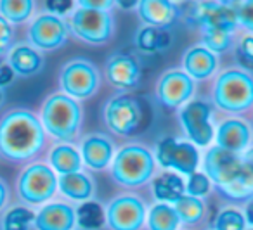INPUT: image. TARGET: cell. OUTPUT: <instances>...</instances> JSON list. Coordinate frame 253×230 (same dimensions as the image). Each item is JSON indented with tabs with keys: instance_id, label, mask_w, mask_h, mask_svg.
Returning a JSON list of instances; mask_svg holds the SVG:
<instances>
[{
	"instance_id": "cell-1",
	"label": "cell",
	"mask_w": 253,
	"mask_h": 230,
	"mask_svg": "<svg viewBox=\"0 0 253 230\" xmlns=\"http://www.w3.org/2000/svg\"><path fill=\"white\" fill-rule=\"evenodd\" d=\"M205 175L222 195L232 201H245L253 195V177L243 157L222 147H213L205 156Z\"/></svg>"
},
{
	"instance_id": "cell-2",
	"label": "cell",
	"mask_w": 253,
	"mask_h": 230,
	"mask_svg": "<svg viewBox=\"0 0 253 230\" xmlns=\"http://www.w3.org/2000/svg\"><path fill=\"white\" fill-rule=\"evenodd\" d=\"M43 146V125L33 113L12 111L0 121V153L11 161L33 157Z\"/></svg>"
},
{
	"instance_id": "cell-3",
	"label": "cell",
	"mask_w": 253,
	"mask_h": 230,
	"mask_svg": "<svg viewBox=\"0 0 253 230\" xmlns=\"http://www.w3.org/2000/svg\"><path fill=\"white\" fill-rule=\"evenodd\" d=\"M82 121V109L75 99L66 94H54L42 108L43 128L59 140H71Z\"/></svg>"
},
{
	"instance_id": "cell-4",
	"label": "cell",
	"mask_w": 253,
	"mask_h": 230,
	"mask_svg": "<svg viewBox=\"0 0 253 230\" xmlns=\"http://www.w3.org/2000/svg\"><path fill=\"white\" fill-rule=\"evenodd\" d=\"M155 157L146 147L132 144L118 151L113 159V178L125 187H139L153 177Z\"/></svg>"
},
{
	"instance_id": "cell-5",
	"label": "cell",
	"mask_w": 253,
	"mask_h": 230,
	"mask_svg": "<svg viewBox=\"0 0 253 230\" xmlns=\"http://www.w3.org/2000/svg\"><path fill=\"white\" fill-rule=\"evenodd\" d=\"M213 101L220 109L239 113L253 104V78L241 70H229L218 77Z\"/></svg>"
},
{
	"instance_id": "cell-6",
	"label": "cell",
	"mask_w": 253,
	"mask_h": 230,
	"mask_svg": "<svg viewBox=\"0 0 253 230\" xmlns=\"http://www.w3.org/2000/svg\"><path fill=\"white\" fill-rule=\"evenodd\" d=\"M106 125L118 135H134L142 123V106L132 95H118L106 104Z\"/></svg>"
},
{
	"instance_id": "cell-7",
	"label": "cell",
	"mask_w": 253,
	"mask_h": 230,
	"mask_svg": "<svg viewBox=\"0 0 253 230\" xmlns=\"http://www.w3.org/2000/svg\"><path fill=\"white\" fill-rule=\"evenodd\" d=\"M57 189V177L47 164L35 163L21 173L18 182V191L23 201L40 204L49 201Z\"/></svg>"
},
{
	"instance_id": "cell-8",
	"label": "cell",
	"mask_w": 253,
	"mask_h": 230,
	"mask_svg": "<svg viewBox=\"0 0 253 230\" xmlns=\"http://www.w3.org/2000/svg\"><path fill=\"white\" fill-rule=\"evenodd\" d=\"M156 161L163 168H173L182 175H193L200 164V154L194 144L167 137L156 146Z\"/></svg>"
},
{
	"instance_id": "cell-9",
	"label": "cell",
	"mask_w": 253,
	"mask_h": 230,
	"mask_svg": "<svg viewBox=\"0 0 253 230\" xmlns=\"http://www.w3.org/2000/svg\"><path fill=\"white\" fill-rule=\"evenodd\" d=\"M99 73L88 61L77 59L68 63L61 71V88L71 99H87L97 90Z\"/></svg>"
},
{
	"instance_id": "cell-10",
	"label": "cell",
	"mask_w": 253,
	"mask_h": 230,
	"mask_svg": "<svg viewBox=\"0 0 253 230\" xmlns=\"http://www.w3.org/2000/svg\"><path fill=\"white\" fill-rule=\"evenodd\" d=\"M71 30L88 43H104L111 38L113 18L108 11L77 9L71 18Z\"/></svg>"
},
{
	"instance_id": "cell-11",
	"label": "cell",
	"mask_w": 253,
	"mask_h": 230,
	"mask_svg": "<svg viewBox=\"0 0 253 230\" xmlns=\"http://www.w3.org/2000/svg\"><path fill=\"white\" fill-rule=\"evenodd\" d=\"M210 116V104H207L205 101H191L180 111V123L194 146L205 147L213 139Z\"/></svg>"
},
{
	"instance_id": "cell-12",
	"label": "cell",
	"mask_w": 253,
	"mask_h": 230,
	"mask_svg": "<svg viewBox=\"0 0 253 230\" xmlns=\"http://www.w3.org/2000/svg\"><path fill=\"white\" fill-rule=\"evenodd\" d=\"M106 220L113 230H141L146 220L144 202L135 195L116 197L109 204Z\"/></svg>"
},
{
	"instance_id": "cell-13",
	"label": "cell",
	"mask_w": 253,
	"mask_h": 230,
	"mask_svg": "<svg viewBox=\"0 0 253 230\" xmlns=\"http://www.w3.org/2000/svg\"><path fill=\"white\" fill-rule=\"evenodd\" d=\"M191 21L196 23L203 32L208 30H224L234 32L238 26L236 4H218V2H201L193 9Z\"/></svg>"
},
{
	"instance_id": "cell-14",
	"label": "cell",
	"mask_w": 253,
	"mask_h": 230,
	"mask_svg": "<svg viewBox=\"0 0 253 230\" xmlns=\"http://www.w3.org/2000/svg\"><path fill=\"white\" fill-rule=\"evenodd\" d=\"M68 38V26L61 18L52 14H42L30 26V40L37 49L54 50Z\"/></svg>"
},
{
	"instance_id": "cell-15",
	"label": "cell",
	"mask_w": 253,
	"mask_h": 230,
	"mask_svg": "<svg viewBox=\"0 0 253 230\" xmlns=\"http://www.w3.org/2000/svg\"><path fill=\"white\" fill-rule=\"evenodd\" d=\"M194 92V81L186 71H169L158 83V99L165 108L186 104Z\"/></svg>"
},
{
	"instance_id": "cell-16",
	"label": "cell",
	"mask_w": 253,
	"mask_h": 230,
	"mask_svg": "<svg viewBox=\"0 0 253 230\" xmlns=\"http://www.w3.org/2000/svg\"><path fill=\"white\" fill-rule=\"evenodd\" d=\"M108 80L118 88H134L141 81V66L128 54H115L106 61Z\"/></svg>"
},
{
	"instance_id": "cell-17",
	"label": "cell",
	"mask_w": 253,
	"mask_h": 230,
	"mask_svg": "<svg viewBox=\"0 0 253 230\" xmlns=\"http://www.w3.org/2000/svg\"><path fill=\"white\" fill-rule=\"evenodd\" d=\"M77 213L71 206L63 202H52L40 209L35 215L37 230H73Z\"/></svg>"
},
{
	"instance_id": "cell-18",
	"label": "cell",
	"mask_w": 253,
	"mask_h": 230,
	"mask_svg": "<svg viewBox=\"0 0 253 230\" xmlns=\"http://www.w3.org/2000/svg\"><path fill=\"white\" fill-rule=\"evenodd\" d=\"M139 14L142 21L148 23V26L163 30L177 21L180 11L169 0H144L139 4Z\"/></svg>"
},
{
	"instance_id": "cell-19",
	"label": "cell",
	"mask_w": 253,
	"mask_h": 230,
	"mask_svg": "<svg viewBox=\"0 0 253 230\" xmlns=\"http://www.w3.org/2000/svg\"><path fill=\"white\" fill-rule=\"evenodd\" d=\"M250 126L241 119H227L218 126L217 147L239 154L250 144Z\"/></svg>"
},
{
	"instance_id": "cell-20",
	"label": "cell",
	"mask_w": 253,
	"mask_h": 230,
	"mask_svg": "<svg viewBox=\"0 0 253 230\" xmlns=\"http://www.w3.org/2000/svg\"><path fill=\"white\" fill-rule=\"evenodd\" d=\"M113 157V144L102 135H90L82 144V161L92 170H102Z\"/></svg>"
},
{
	"instance_id": "cell-21",
	"label": "cell",
	"mask_w": 253,
	"mask_h": 230,
	"mask_svg": "<svg viewBox=\"0 0 253 230\" xmlns=\"http://www.w3.org/2000/svg\"><path fill=\"white\" fill-rule=\"evenodd\" d=\"M184 70L196 80L210 78L217 70V57L205 47H191L184 56Z\"/></svg>"
},
{
	"instance_id": "cell-22",
	"label": "cell",
	"mask_w": 253,
	"mask_h": 230,
	"mask_svg": "<svg viewBox=\"0 0 253 230\" xmlns=\"http://www.w3.org/2000/svg\"><path fill=\"white\" fill-rule=\"evenodd\" d=\"M9 66L19 77H32L43 68V59L33 47L18 45L9 54Z\"/></svg>"
},
{
	"instance_id": "cell-23",
	"label": "cell",
	"mask_w": 253,
	"mask_h": 230,
	"mask_svg": "<svg viewBox=\"0 0 253 230\" xmlns=\"http://www.w3.org/2000/svg\"><path fill=\"white\" fill-rule=\"evenodd\" d=\"M153 194L162 202H177L182 195H186V182L180 175L167 171L155 178Z\"/></svg>"
},
{
	"instance_id": "cell-24",
	"label": "cell",
	"mask_w": 253,
	"mask_h": 230,
	"mask_svg": "<svg viewBox=\"0 0 253 230\" xmlns=\"http://www.w3.org/2000/svg\"><path fill=\"white\" fill-rule=\"evenodd\" d=\"M57 187L66 197L75 199V201H88L94 192V184L84 173H70L61 175L57 180Z\"/></svg>"
},
{
	"instance_id": "cell-25",
	"label": "cell",
	"mask_w": 253,
	"mask_h": 230,
	"mask_svg": "<svg viewBox=\"0 0 253 230\" xmlns=\"http://www.w3.org/2000/svg\"><path fill=\"white\" fill-rule=\"evenodd\" d=\"M50 164L61 175L78 173L82 168V156L71 146H57L50 153Z\"/></svg>"
},
{
	"instance_id": "cell-26",
	"label": "cell",
	"mask_w": 253,
	"mask_h": 230,
	"mask_svg": "<svg viewBox=\"0 0 253 230\" xmlns=\"http://www.w3.org/2000/svg\"><path fill=\"white\" fill-rule=\"evenodd\" d=\"M135 43L144 52H160V50H165L172 43V35L167 33L165 30L146 26V28L137 32Z\"/></svg>"
},
{
	"instance_id": "cell-27",
	"label": "cell",
	"mask_w": 253,
	"mask_h": 230,
	"mask_svg": "<svg viewBox=\"0 0 253 230\" xmlns=\"http://www.w3.org/2000/svg\"><path fill=\"white\" fill-rule=\"evenodd\" d=\"M180 220L175 213V208L160 202L149 211L148 215V225L151 230H177Z\"/></svg>"
},
{
	"instance_id": "cell-28",
	"label": "cell",
	"mask_w": 253,
	"mask_h": 230,
	"mask_svg": "<svg viewBox=\"0 0 253 230\" xmlns=\"http://www.w3.org/2000/svg\"><path fill=\"white\" fill-rule=\"evenodd\" d=\"M106 213L95 201H85L77 209V223L85 230H97L104 225Z\"/></svg>"
},
{
	"instance_id": "cell-29",
	"label": "cell",
	"mask_w": 253,
	"mask_h": 230,
	"mask_svg": "<svg viewBox=\"0 0 253 230\" xmlns=\"http://www.w3.org/2000/svg\"><path fill=\"white\" fill-rule=\"evenodd\" d=\"M175 213L179 216L180 222L184 223H196L201 220L205 213V206L201 202V199L198 197H193V195L186 194L175 202Z\"/></svg>"
},
{
	"instance_id": "cell-30",
	"label": "cell",
	"mask_w": 253,
	"mask_h": 230,
	"mask_svg": "<svg viewBox=\"0 0 253 230\" xmlns=\"http://www.w3.org/2000/svg\"><path fill=\"white\" fill-rule=\"evenodd\" d=\"M33 11L32 0H2L0 2V16H4L9 23H23L30 18Z\"/></svg>"
},
{
	"instance_id": "cell-31",
	"label": "cell",
	"mask_w": 253,
	"mask_h": 230,
	"mask_svg": "<svg viewBox=\"0 0 253 230\" xmlns=\"http://www.w3.org/2000/svg\"><path fill=\"white\" fill-rule=\"evenodd\" d=\"M35 222V213L30 211L28 208H12L5 213L2 230H28V225Z\"/></svg>"
},
{
	"instance_id": "cell-32",
	"label": "cell",
	"mask_w": 253,
	"mask_h": 230,
	"mask_svg": "<svg viewBox=\"0 0 253 230\" xmlns=\"http://www.w3.org/2000/svg\"><path fill=\"white\" fill-rule=\"evenodd\" d=\"M232 42V33L224 32V30H208L203 32V43L205 49L210 52H224L231 47Z\"/></svg>"
},
{
	"instance_id": "cell-33",
	"label": "cell",
	"mask_w": 253,
	"mask_h": 230,
	"mask_svg": "<svg viewBox=\"0 0 253 230\" xmlns=\"http://www.w3.org/2000/svg\"><path fill=\"white\" fill-rule=\"evenodd\" d=\"M246 218L238 209H224L215 220V230H245Z\"/></svg>"
},
{
	"instance_id": "cell-34",
	"label": "cell",
	"mask_w": 253,
	"mask_h": 230,
	"mask_svg": "<svg viewBox=\"0 0 253 230\" xmlns=\"http://www.w3.org/2000/svg\"><path fill=\"white\" fill-rule=\"evenodd\" d=\"M211 182L210 178L205 173H200V171H194L193 175H189V180L186 184V192L193 197H203L210 192Z\"/></svg>"
},
{
	"instance_id": "cell-35",
	"label": "cell",
	"mask_w": 253,
	"mask_h": 230,
	"mask_svg": "<svg viewBox=\"0 0 253 230\" xmlns=\"http://www.w3.org/2000/svg\"><path fill=\"white\" fill-rule=\"evenodd\" d=\"M236 14H238V25L253 33V0L236 4Z\"/></svg>"
},
{
	"instance_id": "cell-36",
	"label": "cell",
	"mask_w": 253,
	"mask_h": 230,
	"mask_svg": "<svg viewBox=\"0 0 253 230\" xmlns=\"http://www.w3.org/2000/svg\"><path fill=\"white\" fill-rule=\"evenodd\" d=\"M238 56L245 64L253 66V37H245L238 47Z\"/></svg>"
},
{
	"instance_id": "cell-37",
	"label": "cell",
	"mask_w": 253,
	"mask_h": 230,
	"mask_svg": "<svg viewBox=\"0 0 253 230\" xmlns=\"http://www.w3.org/2000/svg\"><path fill=\"white\" fill-rule=\"evenodd\" d=\"M45 7L50 11V14L59 18V16L66 14V12L73 7V2H71V0H47Z\"/></svg>"
},
{
	"instance_id": "cell-38",
	"label": "cell",
	"mask_w": 253,
	"mask_h": 230,
	"mask_svg": "<svg viewBox=\"0 0 253 230\" xmlns=\"http://www.w3.org/2000/svg\"><path fill=\"white\" fill-rule=\"evenodd\" d=\"M82 9H92V11H106L108 7H111L113 2L109 0H82L78 2Z\"/></svg>"
},
{
	"instance_id": "cell-39",
	"label": "cell",
	"mask_w": 253,
	"mask_h": 230,
	"mask_svg": "<svg viewBox=\"0 0 253 230\" xmlns=\"http://www.w3.org/2000/svg\"><path fill=\"white\" fill-rule=\"evenodd\" d=\"M12 38V26L4 16H0V43L2 45H9Z\"/></svg>"
},
{
	"instance_id": "cell-40",
	"label": "cell",
	"mask_w": 253,
	"mask_h": 230,
	"mask_svg": "<svg viewBox=\"0 0 253 230\" xmlns=\"http://www.w3.org/2000/svg\"><path fill=\"white\" fill-rule=\"evenodd\" d=\"M16 73L12 71V68L9 64H2L0 66V87H7L9 83H12Z\"/></svg>"
},
{
	"instance_id": "cell-41",
	"label": "cell",
	"mask_w": 253,
	"mask_h": 230,
	"mask_svg": "<svg viewBox=\"0 0 253 230\" xmlns=\"http://www.w3.org/2000/svg\"><path fill=\"white\" fill-rule=\"evenodd\" d=\"M243 163H245V166L248 168V171L252 173V177H253V149H250L248 153L243 156Z\"/></svg>"
},
{
	"instance_id": "cell-42",
	"label": "cell",
	"mask_w": 253,
	"mask_h": 230,
	"mask_svg": "<svg viewBox=\"0 0 253 230\" xmlns=\"http://www.w3.org/2000/svg\"><path fill=\"white\" fill-rule=\"evenodd\" d=\"M7 195H9L7 185H5L4 182L0 180V209H2V206H4L5 201H7Z\"/></svg>"
},
{
	"instance_id": "cell-43",
	"label": "cell",
	"mask_w": 253,
	"mask_h": 230,
	"mask_svg": "<svg viewBox=\"0 0 253 230\" xmlns=\"http://www.w3.org/2000/svg\"><path fill=\"white\" fill-rule=\"evenodd\" d=\"M245 216H246V222L250 223V225L253 227V197L248 201V204H246V211H245Z\"/></svg>"
},
{
	"instance_id": "cell-44",
	"label": "cell",
	"mask_w": 253,
	"mask_h": 230,
	"mask_svg": "<svg viewBox=\"0 0 253 230\" xmlns=\"http://www.w3.org/2000/svg\"><path fill=\"white\" fill-rule=\"evenodd\" d=\"M5 50H7V45H2V43H0V66L4 64V59H5Z\"/></svg>"
},
{
	"instance_id": "cell-45",
	"label": "cell",
	"mask_w": 253,
	"mask_h": 230,
	"mask_svg": "<svg viewBox=\"0 0 253 230\" xmlns=\"http://www.w3.org/2000/svg\"><path fill=\"white\" fill-rule=\"evenodd\" d=\"M118 4L120 5H122V7H134V5H137V2H123V0H122V2H118Z\"/></svg>"
},
{
	"instance_id": "cell-46",
	"label": "cell",
	"mask_w": 253,
	"mask_h": 230,
	"mask_svg": "<svg viewBox=\"0 0 253 230\" xmlns=\"http://www.w3.org/2000/svg\"><path fill=\"white\" fill-rule=\"evenodd\" d=\"M0 102H2V92H0Z\"/></svg>"
},
{
	"instance_id": "cell-47",
	"label": "cell",
	"mask_w": 253,
	"mask_h": 230,
	"mask_svg": "<svg viewBox=\"0 0 253 230\" xmlns=\"http://www.w3.org/2000/svg\"><path fill=\"white\" fill-rule=\"evenodd\" d=\"M245 230H246V229H245ZM248 230H253V227H252V229H248Z\"/></svg>"
}]
</instances>
